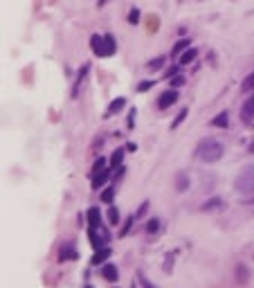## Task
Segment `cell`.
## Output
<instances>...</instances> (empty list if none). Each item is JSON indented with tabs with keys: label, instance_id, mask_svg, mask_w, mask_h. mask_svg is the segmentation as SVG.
I'll return each instance as SVG.
<instances>
[{
	"label": "cell",
	"instance_id": "obj_16",
	"mask_svg": "<svg viewBox=\"0 0 254 288\" xmlns=\"http://www.w3.org/2000/svg\"><path fill=\"white\" fill-rule=\"evenodd\" d=\"M106 180H108V171H106V169H104V171H97V173H95V180H93V187L99 189Z\"/></svg>",
	"mask_w": 254,
	"mask_h": 288
},
{
	"label": "cell",
	"instance_id": "obj_21",
	"mask_svg": "<svg viewBox=\"0 0 254 288\" xmlns=\"http://www.w3.org/2000/svg\"><path fill=\"white\" fill-rule=\"evenodd\" d=\"M187 113H189V108H182V110H180V113H178V117H176V120H173V124H171V128H178V126H180V122H182L184 117H187Z\"/></svg>",
	"mask_w": 254,
	"mask_h": 288
},
{
	"label": "cell",
	"instance_id": "obj_27",
	"mask_svg": "<svg viewBox=\"0 0 254 288\" xmlns=\"http://www.w3.org/2000/svg\"><path fill=\"white\" fill-rule=\"evenodd\" d=\"M104 169H106V160H104V158L95 160V173H97V171H104Z\"/></svg>",
	"mask_w": 254,
	"mask_h": 288
},
{
	"label": "cell",
	"instance_id": "obj_29",
	"mask_svg": "<svg viewBox=\"0 0 254 288\" xmlns=\"http://www.w3.org/2000/svg\"><path fill=\"white\" fill-rule=\"evenodd\" d=\"M182 81H184V79L176 75V77H173V79H171V88H178V86H182Z\"/></svg>",
	"mask_w": 254,
	"mask_h": 288
},
{
	"label": "cell",
	"instance_id": "obj_15",
	"mask_svg": "<svg viewBox=\"0 0 254 288\" xmlns=\"http://www.w3.org/2000/svg\"><path fill=\"white\" fill-rule=\"evenodd\" d=\"M189 48V38H180V41L173 45V50H171V56H178V54H182L184 50Z\"/></svg>",
	"mask_w": 254,
	"mask_h": 288
},
{
	"label": "cell",
	"instance_id": "obj_1",
	"mask_svg": "<svg viewBox=\"0 0 254 288\" xmlns=\"http://www.w3.org/2000/svg\"><path fill=\"white\" fill-rule=\"evenodd\" d=\"M234 189L243 203H254V167L252 165L241 169L239 178L234 183Z\"/></svg>",
	"mask_w": 254,
	"mask_h": 288
},
{
	"label": "cell",
	"instance_id": "obj_13",
	"mask_svg": "<svg viewBox=\"0 0 254 288\" xmlns=\"http://www.w3.org/2000/svg\"><path fill=\"white\" fill-rule=\"evenodd\" d=\"M90 45H93V52L101 56V50H104V36H99V34H95L93 38H90Z\"/></svg>",
	"mask_w": 254,
	"mask_h": 288
},
{
	"label": "cell",
	"instance_id": "obj_5",
	"mask_svg": "<svg viewBox=\"0 0 254 288\" xmlns=\"http://www.w3.org/2000/svg\"><path fill=\"white\" fill-rule=\"evenodd\" d=\"M99 273H101V277H104L106 281H117V279H120V273H117V266H112V263H104Z\"/></svg>",
	"mask_w": 254,
	"mask_h": 288
},
{
	"label": "cell",
	"instance_id": "obj_20",
	"mask_svg": "<svg viewBox=\"0 0 254 288\" xmlns=\"http://www.w3.org/2000/svg\"><path fill=\"white\" fill-rule=\"evenodd\" d=\"M112 198H115V189H112V187L101 191V201H104V203H112Z\"/></svg>",
	"mask_w": 254,
	"mask_h": 288
},
{
	"label": "cell",
	"instance_id": "obj_30",
	"mask_svg": "<svg viewBox=\"0 0 254 288\" xmlns=\"http://www.w3.org/2000/svg\"><path fill=\"white\" fill-rule=\"evenodd\" d=\"M216 205H221V201H218V198H214L212 203H207V205H205V210H210V207H216Z\"/></svg>",
	"mask_w": 254,
	"mask_h": 288
},
{
	"label": "cell",
	"instance_id": "obj_11",
	"mask_svg": "<svg viewBox=\"0 0 254 288\" xmlns=\"http://www.w3.org/2000/svg\"><path fill=\"white\" fill-rule=\"evenodd\" d=\"M176 189H178V191H187V189H189V176H187L184 171L176 173Z\"/></svg>",
	"mask_w": 254,
	"mask_h": 288
},
{
	"label": "cell",
	"instance_id": "obj_7",
	"mask_svg": "<svg viewBox=\"0 0 254 288\" xmlns=\"http://www.w3.org/2000/svg\"><path fill=\"white\" fill-rule=\"evenodd\" d=\"M86 216H88L90 230H97V228H99V223H101V212H99V207H90Z\"/></svg>",
	"mask_w": 254,
	"mask_h": 288
},
{
	"label": "cell",
	"instance_id": "obj_22",
	"mask_svg": "<svg viewBox=\"0 0 254 288\" xmlns=\"http://www.w3.org/2000/svg\"><path fill=\"white\" fill-rule=\"evenodd\" d=\"M135 221H137V218H135V214H133V216H128V221L124 223V228H122V234H120V236H126V234H128V230H131V225H133Z\"/></svg>",
	"mask_w": 254,
	"mask_h": 288
},
{
	"label": "cell",
	"instance_id": "obj_32",
	"mask_svg": "<svg viewBox=\"0 0 254 288\" xmlns=\"http://www.w3.org/2000/svg\"><path fill=\"white\" fill-rule=\"evenodd\" d=\"M250 151H252V153H254V142H252V146H250Z\"/></svg>",
	"mask_w": 254,
	"mask_h": 288
},
{
	"label": "cell",
	"instance_id": "obj_2",
	"mask_svg": "<svg viewBox=\"0 0 254 288\" xmlns=\"http://www.w3.org/2000/svg\"><path fill=\"white\" fill-rule=\"evenodd\" d=\"M225 149L223 144L218 142V140H202L198 144V149H196V158H198L200 162H207V165H214V162H218L223 158Z\"/></svg>",
	"mask_w": 254,
	"mask_h": 288
},
{
	"label": "cell",
	"instance_id": "obj_23",
	"mask_svg": "<svg viewBox=\"0 0 254 288\" xmlns=\"http://www.w3.org/2000/svg\"><path fill=\"white\" fill-rule=\"evenodd\" d=\"M157 228H160V221H157V218H151L149 225H146V232L155 234V232H157Z\"/></svg>",
	"mask_w": 254,
	"mask_h": 288
},
{
	"label": "cell",
	"instance_id": "obj_9",
	"mask_svg": "<svg viewBox=\"0 0 254 288\" xmlns=\"http://www.w3.org/2000/svg\"><path fill=\"white\" fill-rule=\"evenodd\" d=\"M108 257H110V248H97V250H95V255H93V266L104 263Z\"/></svg>",
	"mask_w": 254,
	"mask_h": 288
},
{
	"label": "cell",
	"instance_id": "obj_18",
	"mask_svg": "<svg viewBox=\"0 0 254 288\" xmlns=\"http://www.w3.org/2000/svg\"><path fill=\"white\" fill-rule=\"evenodd\" d=\"M241 90H243V93H250V90H254V72H250V75L243 79V83H241Z\"/></svg>",
	"mask_w": 254,
	"mask_h": 288
},
{
	"label": "cell",
	"instance_id": "obj_4",
	"mask_svg": "<svg viewBox=\"0 0 254 288\" xmlns=\"http://www.w3.org/2000/svg\"><path fill=\"white\" fill-rule=\"evenodd\" d=\"M241 120H243L245 124H252L254 122V93L245 99L243 108H241Z\"/></svg>",
	"mask_w": 254,
	"mask_h": 288
},
{
	"label": "cell",
	"instance_id": "obj_25",
	"mask_svg": "<svg viewBox=\"0 0 254 288\" xmlns=\"http://www.w3.org/2000/svg\"><path fill=\"white\" fill-rule=\"evenodd\" d=\"M162 63H165V59H162V56H160V59L149 61V68H151V70H157V68H162Z\"/></svg>",
	"mask_w": 254,
	"mask_h": 288
},
{
	"label": "cell",
	"instance_id": "obj_26",
	"mask_svg": "<svg viewBox=\"0 0 254 288\" xmlns=\"http://www.w3.org/2000/svg\"><path fill=\"white\" fill-rule=\"evenodd\" d=\"M153 86H155V81H142V83L137 86V90H140V93H146V90L153 88Z\"/></svg>",
	"mask_w": 254,
	"mask_h": 288
},
{
	"label": "cell",
	"instance_id": "obj_10",
	"mask_svg": "<svg viewBox=\"0 0 254 288\" xmlns=\"http://www.w3.org/2000/svg\"><path fill=\"white\" fill-rule=\"evenodd\" d=\"M124 106H126V99H124V97H117L115 101H110L108 110H106V117H110V115H115V113H120Z\"/></svg>",
	"mask_w": 254,
	"mask_h": 288
},
{
	"label": "cell",
	"instance_id": "obj_28",
	"mask_svg": "<svg viewBox=\"0 0 254 288\" xmlns=\"http://www.w3.org/2000/svg\"><path fill=\"white\" fill-rule=\"evenodd\" d=\"M146 210H149V203H142V205H140V210L135 212V218H142L146 214Z\"/></svg>",
	"mask_w": 254,
	"mask_h": 288
},
{
	"label": "cell",
	"instance_id": "obj_19",
	"mask_svg": "<svg viewBox=\"0 0 254 288\" xmlns=\"http://www.w3.org/2000/svg\"><path fill=\"white\" fill-rule=\"evenodd\" d=\"M108 221H110V225L120 223V210H117V207H110L108 210Z\"/></svg>",
	"mask_w": 254,
	"mask_h": 288
},
{
	"label": "cell",
	"instance_id": "obj_14",
	"mask_svg": "<svg viewBox=\"0 0 254 288\" xmlns=\"http://www.w3.org/2000/svg\"><path fill=\"white\" fill-rule=\"evenodd\" d=\"M196 54H198V50H194V48H187L182 54H180V63L182 65H187V63H191V61L196 59Z\"/></svg>",
	"mask_w": 254,
	"mask_h": 288
},
{
	"label": "cell",
	"instance_id": "obj_31",
	"mask_svg": "<svg viewBox=\"0 0 254 288\" xmlns=\"http://www.w3.org/2000/svg\"><path fill=\"white\" fill-rule=\"evenodd\" d=\"M133 122H135V110H131V115H128V128H133Z\"/></svg>",
	"mask_w": 254,
	"mask_h": 288
},
{
	"label": "cell",
	"instance_id": "obj_17",
	"mask_svg": "<svg viewBox=\"0 0 254 288\" xmlns=\"http://www.w3.org/2000/svg\"><path fill=\"white\" fill-rule=\"evenodd\" d=\"M122 160H124V149H115V151H112V156H110V165L112 167H120Z\"/></svg>",
	"mask_w": 254,
	"mask_h": 288
},
{
	"label": "cell",
	"instance_id": "obj_24",
	"mask_svg": "<svg viewBox=\"0 0 254 288\" xmlns=\"http://www.w3.org/2000/svg\"><path fill=\"white\" fill-rule=\"evenodd\" d=\"M128 23H131V25H137L140 23V9H131V14H128Z\"/></svg>",
	"mask_w": 254,
	"mask_h": 288
},
{
	"label": "cell",
	"instance_id": "obj_8",
	"mask_svg": "<svg viewBox=\"0 0 254 288\" xmlns=\"http://www.w3.org/2000/svg\"><path fill=\"white\" fill-rule=\"evenodd\" d=\"M79 255H77V248L75 246H63L61 248V252H59V261H70V259H77Z\"/></svg>",
	"mask_w": 254,
	"mask_h": 288
},
{
	"label": "cell",
	"instance_id": "obj_12",
	"mask_svg": "<svg viewBox=\"0 0 254 288\" xmlns=\"http://www.w3.org/2000/svg\"><path fill=\"white\" fill-rule=\"evenodd\" d=\"M227 124H229V115H227V113H218V115L212 120V126H216V128H225Z\"/></svg>",
	"mask_w": 254,
	"mask_h": 288
},
{
	"label": "cell",
	"instance_id": "obj_6",
	"mask_svg": "<svg viewBox=\"0 0 254 288\" xmlns=\"http://www.w3.org/2000/svg\"><path fill=\"white\" fill-rule=\"evenodd\" d=\"M115 36L112 34H104V50H101V56H112L115 54Z\"/></svg>",
	"mask_w": 254,
	"mask_h": 288
},
{
	"label": "cell",
	"instance_id": "obj_3",
	"mask_svg": "<svg viewBox=\"0 0 254 288\" xmlns=\"http://www.w3.org/2000/svg\"><path fill=\"white\" fill-rule=\"evenodd\" d=\"M178 101V90L176 88H169L157 97V108H171L173 104Z\"/></svg>",
	"mask_w": 254,
	"mask_h": 288
}]
</instances>
